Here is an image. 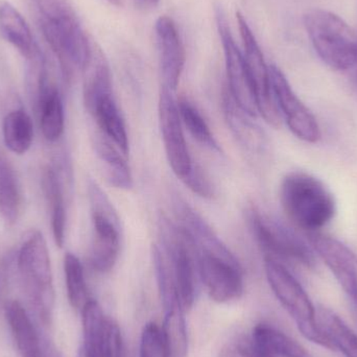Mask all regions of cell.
Wrapping results in <instances>:
<instances>
[{
    "instance_id": "ffe728a7",
    "label": "cell",
    "mask_w": 357,
    "mask_h": 357,
    "mask_svg": "<svg viewBox=\"0 0 357 357\" xmlns=\"http://www.w3.org/2000/svg\"><path fill=\"white\" fill-rule=\"evenodd\" d=\"M0 33L25 59L31 61L39 52L22 15L10 2L0 3Z\"/></svg>"
},
{
    "instance_id": "8d00e7d4",
    "label": "cell",
    "mask_w": 357,
    "mask_h": 357,
    "mask_svg": "<svg viewBox=\"0 0 357 357\" xmlns=\"http://www.w3.org/2000/svg\"><path fill=\"white\" fill-rule=\"evenodd\" d=\"M77 357H98L96 354H92L89 350L86 349L85 347L81 346L79 350V354H77Z\"/></svg>"
},
{
    "instance_id": "2e32d148",
    "label": "cell",
    "mask_w": 357,
    "mask_h": 357,
    "mask_svg": "<svg viewBox=\"0 0 357 357\" xmlns=\"http://www.w3.org/2000/svg\"><path fill=\"white\" fill-rule=\"evenodd\" d=\"M4 314L19 356L44 357L43 342L22 304L17 300L6 302Z\"/></svg>"
},
{
    "instance_id": "7a4b0ae2",
    "label": "cell",
    "mask_w": 357,
    "mask_h": 357,
    "mask_svg": "<svg viewBox=\"0 0 357 357\" xmlns=\"http://www.w3.org/2000/svg\"><path fill=\"white\" fill-rule=\"evenodd\" d=\"M17 268L25 295L44 325L52 322L54 305V280L50 252L43 234L26 233L17 257Z\"/></svg>"
},
{
    "instance_id": "ac0fdd59",
    "label": "cell",
    "mask_w": 357,
    "mask_h": 357,
    "mask_svg": "<svg viewBox=\"0 0 357 357\" xmlns=\"http://www.w3.org/2000/svg\"><path fill=\"white\" fill-rule=\"evenodd\" d=\"M250 339L255 357H310L297 341L266 323L256 325Z\"/></svg>"
},
{
    "instance_id": "d4e9b609",
    "label": "cell",
    "mask_w": 357,
    "mask_h": 357,
    "mask_svg": "<svg viewBox=\"0 0 357 357\" xmlns=\"http://www.w3.org/2000/svg\"><path fill=\"white\" fill-rule=\"evenodd\" d=\"M2 135L6 148L16 155H23L31 149L33 140V123L23 109L10 111L2 123Z\"/></svg>"
},
{
    "instance_id": "d6a6232c",
    "label": "cell",
    "mask_w": 357,
    "mask_h": 357,
    "mask_svg": "<svg viewBox=\"0 0 357 357\" xmlns=\"http://www.w3.org/2000/svg\"><path fill=\"white\" fill-rule=\"evenodd\" d=\"M33 1L39 10L41 21L54 22L75 14L67 0H33Z\"/></svg>"
},
{
    "instance_id": "4316f807",
    "label": "cell",
    "mask_w": 357,
    "mask_h": 357,
    "mask_svg": "<svg viewBox=\"0 0 357 357\" xmlns=\"http://www.w3.org/2000/svg\"><path fill=\"white\" fill-rule=\"evenodd\" d=\"M162 333L169 350V357L188 356V333L185 312L182 306L176 305L163 310Z\"/></svg>"
},
{
    "instance_id": "7402d4cb",
    "label": "cell",
    "mask_w": 357,
    "mask_h": 357,
    "mask_svg": "<svg viewBox=\"0 0 357 357\" xmlns=\"http://www.w3.org/2000/svg\"><path fill=\"white\" fill-rule=\"evenodd\" d=\"M89 113L96 121L100 134L108 138L128 156L129 138L127 128L113 96L100 100Z\"/></svg>"
},
{
    "instance_id": "603a6c76",
    "label": "cell",
    "mask_w": 357,
    "mask_h": 357,
    "mask_svg": "<svg viewBox=\"0 0 357 357\" xmlns=\"http://www.w3.org/2000/svg\"><path fill=\"white\" fill-rule=\"evenodd\" d=\"M42 188H43L46 201L50 205L54 241L59 248H62L64 245L65 232H66V207H65L63 184L54 167H48L44 171Z\"/></svg>"
},
{
    "instance_id": "f35d334b",
    "label": "cell",
    "mask_w": 357,
    "mask_h": 357,
    "mask_svg": "<svg viewBox=\"0 0 357 357\" xmlns=\"http://www.w3.org/2000/svg\"><path fill=\"white\" fill-rule=\"evenodd\" d=\"M108 1L110 2L111 4H113V6H121V0H108Z\"/></svg>"
},
{
    "instance_id": "52a82bcc",
    "label": "cell",
    "mask_w": 357,
    "mask_h": 357,
    "mask_svg": "<svg viewBox=\"0 0 357 357\" xmlns=\"http://www.w3.org/2000/svg\"><path fill=\"white\" fill-rule=\"evenodd\" d=\"M195 252L199 279L213 301L228 303L243 296V268L228 247Z\"/></svg>"
},
{
    "instance_id": "8992f818",
    "label": "cell",
    "mask_w": 357,
    "mask_h": 357,
    "mask_svg": "<svg viewBox=\"0 0 357 357\" xmlns=\"http://www.w3.org/2000/svg\"><path fill=\"white\" fill-rule=\"evenodd\" d=\"M248 224L266 254V257L287 260L301 264L306 268L316 266V257L312 245H308L295 231L279 222L276 218L261 213L257 209H250L247 214Z\"/></svg>"
},
{
    "instance_id": "9c48e42d",
    "label": "cell",
    "mask_w": 357,
    "mask_h": 357,
    "mask_svg": "<svg viewBox=\"0 0 357 357\" xmlns=\"http://www.w3.org/2000/svg\"><path fill=\"white\" fill-rule=\"evenodd\" d=\"M215 21L224 50L228 90L234 102L252 117L257 116L258 104L245 56L236 45L226 14L222 6H215Z\"/></svg>"
},
{
    "instance_id": "ba28073f",
    "label": "cell",
    "mask_w": 357,
    "mask_h": 357,
    "mask_svg": "<svg viewBox=\"0 0 357 357\" xmlns=\"http://www.w3.org/2000/svg\"><path fill=\"white\" fill-rule=\"evenodd\" d=\"M161 248L169 257L175 277L178 300L185 312L192 308L197 298V268L195 248L182 227L161 220Z\"/></svg>"
},
{
    "instance_id": "e0dca14e",
    "label": "cell",
    "mask_w": 357,
    "mask_h": 357,
    "mask_svg": "<svg viewBox=\"0 0 357 357\" xmlns=\"http://www.w3.org/2000/svg\"><path fill=\"white\" fill-rule=\"evenodd\" d=\"M38 90L42 133L47 142H56L64 133V106L58 88L48 83L46 67H44L38 79Z\"/></svg>"
},
{
    "instance_id": "9a60e30c",
    "label": "cell",
    "mask_w": 357,
    "mask_h": 357,
    "mask_svg": "<svg viewBox=\"0 0 357 357\" xmlns=\"http://www.w3.org/2000/svg\"><path fill=\"white\" fill-rule=\"evenodd\" d=\"M222 109L228 127L243 151L251 156H261L266 149L264 131L252 121L253 117L234 102L227 89L222 96Z\"/></svg>"
},
{
    "instance_id": "1f68e13d",
    "label": "cell",
    "mask_w": 357,
    "mask_h": 357,
    "mask_svg": "<svg viewBox=\"0 0 357 357\" xmlns=\"http://www.w3.org/2000/svg\"><path fill=\"white\" fill-rule=\"evenodd\" d=\"M100 357H125L123 335L116 322L108 318L100 348Z\"/></svg>"
},
{
    "instance_id": "83f0119b",
    "label": "cell",
    "mask_w": 357,
    "mask_h": 357,
    "mask_svg": "<svg viewBox=\"0 0 357 357\" xmlns=\"http://www.w3.org/2000/svg\"><path fill=\"white\" fill-rule=\"evenodd\" d=\"M178 107L183 126L186 128L193 139L197 140L199 144L209 150L220 152L222 149L218 140L214 137L207 121H205L202 113L197 110V107L184 96L178 100Z\"/></svg>"
},
{
    "instance_id": "3957f363",
    "label": "cell",
    "mask_w": 357,
    "mask_h": 357,
    "mask_svg": "<svg viewBox=\"0 0 357 357\" xmlns=\"http://www.w3.org/2000/svg\"><path fill=\"white\" fill-rule=\"evenodd\" d=\"M304 26L321 60L335 70H349L357 58L356 31L335 13L312 10L304 16Z\"/></svg>"
},
{
    "instance_id": "5bb4252c",
    "label": "cell",
    "mask_w": 357,
    "mask_h": 357,
    "mask_svg": "<svg viewBox=\"0 0 357 357\" xmlns=\"http://www.w3.org/2000/svg\"><path fill=\"white\" fill-rule=\"evenodd\" d=\"M155 31L163 86L172 91H176L186 60L184 44L181 39L175 21L169 17H160L156 21Z\"/></svg>"
},
{
    "instance_id": "4fadbf2b",
    "label": "cell",
    "mask_w": 357,
    "mask_h": 357,
    "mask_svg": "<svg viewBox=\"0 0 357 357\" xmlns=\"http://www.w3.org/2000/svg\"><path fill=\"white\" fill-rule=\"evenodd\" d=\"M308 243L333 272L344 291L357 304L356 254L337 239L318 232L308 233Z\"/></svg>"
},
{
    "instance_id": "74e56055",
    "label": "cell",
    "mask_w": 357,
    "mask_h": 357,
    "mask_svg": "<svg viewBox=\"0 0 357 357\" xmlns=\"http://www.w3.org/2000/svg\"><path fill=\"white\" fill-rule=\"evenodd\" d=\"M352 69H354V84H356V88H357V58L356 61V64H354V66L352 67Z\"/></svg>"
},
{
    "instance_id": "7c38bea8",
    "label": "cell",
    "mask_w": 357,
    "mask_h": 357,
    "mask_svg": "<svg viewBox=\"0 0 357 357\" xmlns=\"http://www.w3.org/2000/svg\"><path fill=\"white\" fill-rule=\"evenodd\" d=\"M273 96L281 119L299 139L316 144L321 138V130L312 111L298 98L284 73L278 67L270 66Z\"/></svg>"
},
{
    "instance_id": "d6986e66",
    "label": "cell",
    "mask_w": 357,
    "mask_h": 357,
    "mask_svg": "<svg viewBox=\"0 0 357 357\" xmlns=\"http://www.w3.org/2000/svg\"><path fill=\"white\" fill-rule=\"evenodd\" d=\"M317 326L328 349L337 350L345 357H357V335L333 310L317 308Z\"/></svg>"
},
{
    "instance_id": "836d02e7",
    "label": "cell",
    "mask_w": 357,
    "mask_h": 357,
    "mask_svg": "<svg viewBox=\"0 0 357 357\" xmlns=\"http://www.w3.org/2000/svg\"><path fill=\"white\" fill-rule=\"evenodd\" d=\"M218 357H255L251 339L245 335L232 337L222 346Z\"/></svg>"
},
{
    "instance_id": "f1b7e54d",
    "label": "cell",
    "mask_w": 357,
    "mask_h": 357,
    "mask_svg": "<svg viewBox=\"0 0 357 357\" xmlns=\"http://www.w3.org/2000/svg\"><path fill=\"white\" fill-rule=\"evenodd\" d=\"M82 312L83 323V344L82 346L100 357V348L106 331L108 318L102 306L94 299H89Z\"/></svg>"
},
{
    "instance_id": "cb8c5ba5",
    "label": "cell",
    "mask_w": 357,
    "mask_h": 357,
    "mask_svg": "<svg viewBox=\"0 0 357 357\" xmlns=\"http://www.w3.org/2000/svg\"><path fill=\"white\" fill-rule=\"evenodd\" d=\"M96 154L105 165L107 177L115 188L128 189L133 186L131 169L127 162V156L102 134H98L94 140Z\"/></svg>"
},
{
    "instance_id": "484cf974",
    "label": "cell",
    "mask_w": 357,
    "mask_h": 357,
    "mask_svg": "<svg viewBox=\"0 0 357 357\" xmlns=\"http://www.w3.org/2000/svg\"><path fill=\"white\" fill-rule=\"evenodd\" d=\"M21 210V191L14 169L0 158V215L8 224L18 220Z\"/></svg>"
},
{
    "instance_id": "f546056e",
    "label": "cell",
    "mask_w": 357,
    "mask_h": 357,
    "mask_svg": "<svg viewBox=\"0 0 357 357\" xmlns=\"http://www.w3.org/2000/svg\"><path fill=\"white\" fill-rule=\"evenodd\" d=\"M64 274L69 303L75 310L81 312L90 298L88 296L83 264L73 253L65 254Z\"/></svg>"
},
{
    "instance_id": "5b68a950",
    "label": "cell",
    "mask_w": 357,
    "mask_h": 357,
    "mask_svg": "<svg viewBox=\"0 0 357 357\" xmlns=\"http://www.w3.org/2000/svg\"><path fill=\"white\" fill-rule=\"evenodd\" d=\"M264 271L273 293L289 312L302 335L312 343L328 348L317 326V310L299 281L280 261L273 258L266 257Z\"/></svg>"
},
{
    "instance_id": "e575fe53",
    "label": "cell",
    "mask_w": 357,
    "mask_h": 357,
    "mask_svg": "<svg viewBox=\"0 0 357 357\" xmlns=\"http://www.w3.org/2000/svg\"><path fill=\"white\" fill-rule=\"evenodd\" d=\"M133 1L140 10H151L158 6L160 0H133Z\"/></svg>"
},
{
    "instance_id": "30bf717a",
    "label": "cell",
    "mask_w": 357,
    "mask_h": 357,
    "mask_svg": "<svg viewBox=\"0 0 357 357\" xmlns=\"http://www.w3.org/2000/svg\"><path fill=\"white\" fill-rule=\"evenodd\" d=\"M173 92L165 86L161 88L159 123L167 160L175 175L185 184L197 165L191 158L178 112V100L174 98Z\"/></svg>"
},
{
    "instance_id": "44dd1931",
    "label": "cell",
    "mask_w": 357,
    "mask_h": 357,
    "mask_svg": "<svg viewBox=\"0 0 357 357\" xmlns=\"http://www.w3.org/2000/svg\"><path fill=\"white\" fill-rule=\"evenodd\" d=\"M85 71L84 104L88 112L102 98L113 96L110 66L100 50L94 48Z\"/></svg>"
},
{
    "instance_id": "8fae6325",
    "label": "cell",
    "mask_w": 357,
    "mask_h": 357,
    "mask_svg": "<svg viewBox=\"0 0 357 357\" xmlns=\"http://www.w3.org/2000/svg\"><path fill=\"white\" fill-rule=\"evenodd\" d=\"M236 20L243 40V56L257 98L258 113L266 123L273 127H279L281 116L273 96L270 67L266 65L255 35L241 13H236Z\"/></svg>"
},
{
    "instance_id": "6da1fadb",
    "label": "cell",
    "mask_w": 357,
    "mask_h": 357,
    "mask_svg": "<svg viewBox=\"0 0 357 357\" xmlns=\"http://www.w3.org/2000/svg\"><path fill=\"white\" fill-rule=\"evenodd\" d=\"M280 202L289 220L308 233L326 226L335 218L337 204L322 181L303 172H293L283 178Z\"/></svg>"
},
{
    "instance_id": "4dcf8cb0",
    "label": "cell",
    "mask_w": 357,
    "mask_h": 357,
    "mask_svg": "<svg viewBox=\"0 0 357 357\" xmlns=\"http://www.w3.org/2000/svg\"><path fill=\"white\" fill-rule=\"evenodd\" d=\"M139 356L169 357L162 329L156 323H148L142 329Z\"/></svg>"
},
{
    "instance_id": "d590c367",
    "label": "cell",
    "mask_w": 357,
    "mask_h": 357,
    "mask_svg": "<svg viewBox=\"0 0 357 357\" xmlns=\"http://www.w3.org/2000/svg\"><path fill=\"white\" fill-rule=\"evenodd\" d=\"M42 342H43L44 357H62L52 342L48 340H44Z\"/></svg>"
},
{
    "instance_id": "277c9868",
    "label": "cell",
    "mask_w": 357,
    "mask_h": 357,
    "mask_svg": "<svg viewBox=\"0 0 357 357\" xmlns=\"http://www.w3.org/2000/svg\"><path fill=\"white\" fill-rule=\"evenodd\" d=\"M88 197L93 226L89 264L96 272L106 274L113 270L121 254V220L106 193L93 181L88 184Z\"/></svg>"
}]
</instances>
